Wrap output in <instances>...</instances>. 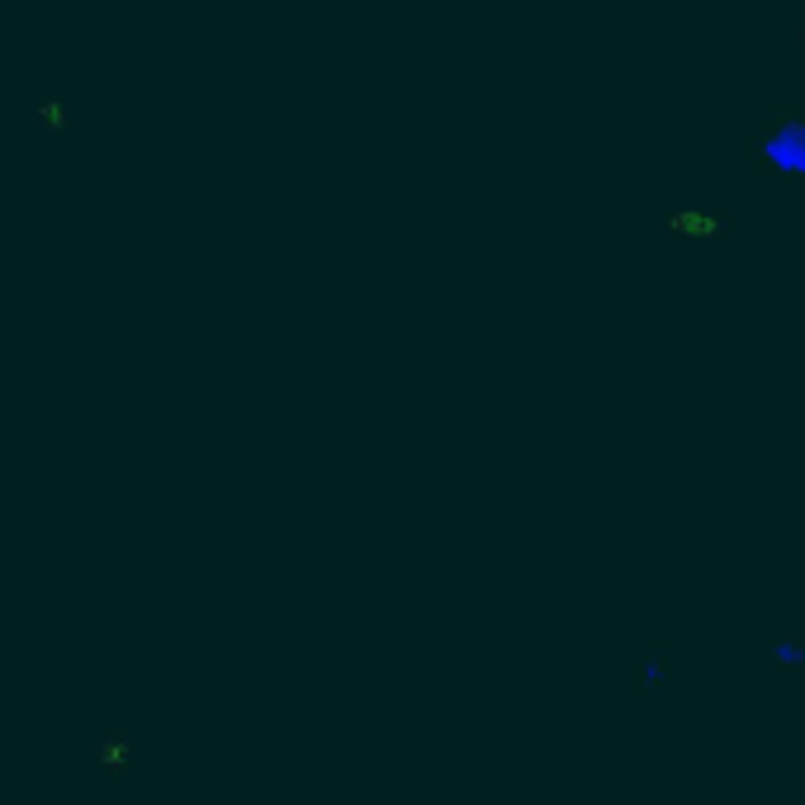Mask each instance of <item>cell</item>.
<instances>
[{
    "mask_svg": "<svg viewBox=\"0 0 805 805\" xmlns=\"http://www.w3.org/2000/svg\"><path fill=\"white\" fill-rule=\"evenodd\" d=\"M754 664L758 668H801L805 664V635L801 625H777L767 640L754 644Z\"/></svg>",
    "mask_w": 805,
    "mask_h": 805,
    "instance_id": "6da1fadb",
    "label": "cell"
},
{
    "mask_svg": "<svg viewBox=\"0 0 805 805\" xmlns=\"http://www.w3.org/2000/svg\"><path fill=\"white\" fill-rule=\"evenodd\" d=\"M631 687L640 692V702H644V706L658 711V702H664V687H668V658H664V644H650V650H644V658H640L635 673H631Z\"/></svg>",
    "mask_w": 805,
    "mask_h": 805,
    "instance_id": "7a4b0ae2",
    "label": "cell"
}]
</instances>
